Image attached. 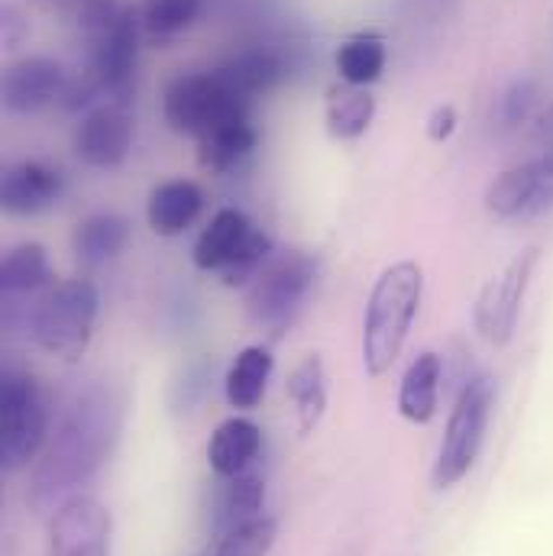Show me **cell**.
Wrapping results in <instances>:
<instances>
[{
    "label": "cell",
    "instance_id": "1",
    "mask_svg": "<svg viewBox=\"0 0 553 556\" xmlns=\"http://www.w3.org/2000/svg\"><path fill=\"white\" fill-rule=\"evenodd\" d=\"M124 427V402L111 386L81 389L55 420L46 450L29 479V505L36 511H55L101 472L111 459Z\"/></svg>",
    "mask_w": 553,
    "mask_h": 556
},
{
    "label": "cell",
    "instance_id": "2",
    "mask_svg": "<svg viewBox=\"0 0 553 556\" xmlns=\"http://www.w3.org/2000/svg\"><path fill=\"white\" fill-rule=\"evenodd\" d=\"M424 298V273L405 260L376 278L363 317V366L373 379L386 376L402 356Z\"/></svg>",
    "mask_w": 553,
    "mask_h": 556
},
{
    "label": "cell",
    "instance_id": "3",
    "mask_svg": "<svg viewBox=\"0 0 553 556\" xmlns=\"http://www.w3.org/2000/svg\"><path fill=\"white\" fill-rule=\"evenodd\" d=\"M98 311H101L98 285L88 278H68L46 291V298L33 314L29 330L49 356L78 363L91 343Z\"/></svg>",
    "mask_w": 553,
    "mask_h": 556
},
{
    "label": "cell",
    "instance_id": "4",
    "mask_svg": "<svg viewBox=\"0 0 553 556\" xmlns=\"http://www.w3.org/2000/svg\"><path fill=\"white\" fill-rule=\"evenodd\" d=\"M253 101L237 94L217 72L181 75L162 94V117L175 134L185 137H208L217 127L250 121Z\"/></svg>",
    "mask_w": 553,
    "mask_h": 556
},
{
    "label": "cell",
    "instance_id": "5",
    "mask_svg": "<svg viewBox=\"0 0 553 556\" xmlns=\"http://www.w3.org/2000/svg\"><path fill=\"white\" fill-rule=\"evenodd\" d=\"M49 440L46 399L33 376L7 369L0 382V463L7 472L29 466Z\"/></svg>",
    "mask_w": 553,
    "mask_h": 556
},
{
    "label": "cell",
    "instance_id": "6",
    "mask_svg": "<svg viewBox=\"0 0 553 556\" xmlns=\"http://www.w3.org/2000/svg\"><path fill=\"white\" fill-rule=\"evenodd\" d=\"M492 412V382L486 376H476L463 386L447 430H443V443L433 463V485L437 489H453L460 479L469 476V469L479 459L482 440H486V424Z\"/></svg>",
    "mask_w": 553,
    "mask_h": 556
},
{
    "label": "cell",
    "instance_id": "7",
    "mask_svg": "<svg viewBox=\"0 0 553 556\" xmlns=\"http://www.w3.org/2000/svg\"><path fill=\"white\" fill-rule=\"evenodd\" d=\"M538 260H541L538 247L518 253L499 276L489 278L486 288L479 291L473 320H476V330H479V337L486 343L505 346L515 337V327H518V317H521V304H525L531 276L538 269Z\"/></svg>",
    "mask_w": 553,
    "mask_h": 556
},
{
    "label": "cell",
    "instance_id": "8",
    "mask_svg": "<svg viewBox=\"0 0 553 556\" xmlns=\"http://www.w3.org/2000/svg\"><path fill=\"white\" fill-rule=\"evenodd\" d=\"M317 278V263L307 253H281L250 285V317L260 327H281L307 298Z\"/></svg>",
    "mask_w": 553,
    "mask_h": 556
},
{
    "label": "cell",
    "instance_id": "9",
    "mask_svg": "<svg viewBox=\"0 0 553 556\" xmlns=\"http://www.w3.org/2000/svg\"><path fill=\"white\" fill-rule=\"evenodd\" d=\"M553 204V139L548 149H541L535 159L518 162L505 168L502 175L492 178L486 188V211L512 220V217H528L541 214Z\"/></svg>",
    "mask_w": 553,
    "mask_h": 556
},
{
    "label": "cell",
    "instance_id": "10",
    "mask_svg": "<svg viewBox=\"0 0 553 556\" xmlns=\"http://www.w3.org/2000/svg\"><path fill=\"white\" fill-rule=\"evenodd\" d=\"M88 42V72L98 78L101 91L114 104H130L134 91V75H137V52H139V26L137 10L127 7V13Z\"/></svg>",
    "mask_w": 553,
    "mask_h": 556
},
{
    "label": "cell",
    "instance_id": "11",
    "mask_svg": "<svg viewBox=\"0 0 553 556\" xmlns=\"http://www.w3.org/2000/svg\"><path fill=\"white\" fill-rule=\"evenodd\" d=\"M49 556H111V515L101 502L75 495L49 518Z\"/></svg>",
    "mask_w": 553,
    "mask_h": 556
},
{
    "label": "cell",
    "instance_id": "12",
    "mask_svg": "<svg viewBox=\"0 0 553 556\" xmlns=\"http://www.w3.org/2000/svg\"><path fill=\"white\" fill-rule=\"evenodd\" d=\"M52 281L49 256L39 243H20L7 253L0 266V294H3V324L16 327L20 320L33 324L39 301Z\"/></svg>",
    "mask_w": 553,
    "mask_h": 556
},
{
    "label": "cell",
    "instance_id": "13",
    "mask_svg": "<svg viewBox=\"0 0 553 556\" xmlns=\"http://www.w3.org/2000/svg\"><path fill=\"white\" fill-rule=\"evenodd\" d=\"M134 149V117L127 104H108L91 111L75 130V155L91 168H117Z\"/></svg>",
    "mask_w": 553,
    "mask_h": 556
},
{
    "label": "cell",
    "instance_id": "14",
    "mask_svg": "<svg viewBox=\"0 0 553 556\" xmlns=\"http://www.w3.org/2000/svg\"><path fill=\"white\" fill-rule=\"evenodd\" d=\"M65 72L55 59L29 55L3 72V108L10 114H39L65 94Z\"/></svg>",
    "mask_w": 553,
    "mask_h": 556
},
{
    "label": "cell",
    "instance_id": "15",
    "mask_svg": "<svg viewBox=\"0 0 553 556\" xmlns=\"http://www.w3.org/2000/svg\"><path fill=\"white\" fill-rule=\"evenodd\" d=\"M62 188H65V178L59 168L36 162V159H26V162H16L3 172L0 204L13 217H36L62 198Z\"/></svg>",
    "mask_w": 553,
    "mask_h": 556
},
{
    "label": "cell",
    "instance_id": "16",
    "mask_svg": "<svg viewBox=\"0 0 553 556\" xmlns=\"http://www.w3.org/2000/svg\"><path fill=\"white\" fill-rule=\"evenodd\" d=\"M201 207H204V191L194 181L168 178L149 191L146 220L155 237L172 240V237H181L201 217Z\"/></svg>",
    "mask_w": 553,
    "mask_h": 556
},
{
    "label": "cell",
    "instance_id": "17",
    "mask_svg": "<svg viewBox=\"0 0 553 556\" xmlns=\"http://www.w3.org/2000/svg\"><path fill=\"white\" fill-rule=\"evenodd\" d=\"M253 230H256V224L243 211H237V207L217 211L211 217V224L204 227V233L198 237V243H194V266L201 273H217L221 276L237 260V253L247 247Z\"/></svg>",
    "mask_w": 553,
    "mask_h": 556
},
{
    "label": "cell",
    "instance_id": "18",
    "mask_svg": "<svg viewBox=\"0 0 553 556\" xmlns=\"http://www.w3.org/2000/svg\"><path fill=\"white\" fill-rule=\"evenodd\" d=\"M263 446V430L250 417H227L208 440V463L221 479L243 476Z\"/></svg>",
    "mask_w": 553,
    "mask_h": 556
},
{
    "label": "cell",
    "instance_id": "19",
    "mask_svg": "<svg viewBox=\"0 0 553 556\" xmlns=\"http://www.w3.org/2000/svg\"><path fill=\"white\" fill-rule=\"evenodd\" d=\"M130 220L124 214H91L85 217L75 233H72V247H75V256L88 266H104L111 260H117L127 247H130Z\"/></svg>",
    "mask_w": 553,
    "mask_h": 556
},
{
    "label": "cell",
    "instance_id": "20",
    "mask_svg": "<svg viewBox=\"0 0 553 556\" xmlns=\"http://www.w3.org/2000/svg\"><path fill=\"white\" fill-rule=\"evenodd\" d=\"M376 121V98L369 88L356 85H334L324 101V124L334 139H360Z\"/></svg>",
    "mask_w": 553,
    "mask_h": 556
},
{
    "label": "cell",
    "instance_id": "21",
    "mask_svg": "<svg viewBox=\"0 0 553 556\" xmlns=\"http://www.w3.org/2000/svg\"><path fill=\"white\" fill-rule=\"evenodd\" d=\"M273 353L266 346H247L237 353L230 372H227V402L230 408L237 412H253L263 399H266V389H269V376H273Z\"/></svg>",
    "mask_w": 553,
    "mask_h": 556
},
{
    "label": "cell",
    "instance_id": "22",
    "mask_svg": "<svg viewBox=\"0 0 553 556\" xmlns=\"http://www.w3.org/2000/svg\"><path fill=\"white\" fill-rule=\"evenodd\" d=\"M440 376L443 363L437 353H420L409 366L402 389H399V415L412 424H430L437 415V395H440Z\"/></svg>",
    "mask_w": 553,
    "mask_h": 556
},
{
    "label": "cell",
    "instance_id": "23",
    "mask_svg": "<svg viewBox=\"0 0 553 556\" xmlns=\"http://www.w3.org/2000/svg\"><path fill=\"white\" fill-rule=\"evenodd\" d=\"M263 505H266V482L260 476H234V479H224V485L217 489V498H214V531L217 534H227L253 518L263 515Z\"/></svg>",
    "mask_w": 553,
    "mask_h": 556
},
{
    "label": "cell",
    "instance_id": "24",
    "mask_svg": "<svg viewBox=\"0 0 553 556\" xmlns=\"http://www.w3.org/2000/svg\"><path fill=\"white\" fill-rule=\"evenodd\" d=\"M386 59H389V52H386V39L379 33H356L337 46L334 65H337L340 81L369 88L382 78Z\"/></svg>",
    "mask_w": 553,
    "mask_h": 556
},
{
    "label": "cell",
    "instance_id": "25",
    "mask_svg": "<svg viewBox=\"0 0 553 556\" xmlns=\"http://www.w3.org/2000/svg\"><path fill=\"white\" fill-rule=\"evenodd\" d=\"M285 392L294 405V415H298V430L301 433H311L321 417L327 412V376H324V363L321 356H304L288 382H285Z\"/></svg>",
    "mask_w": 553,
    "mask_h": 556
},
{
    "label": "cell",
    "instance_id": "26",
    "mask_svg": "<svg viewBox=\"0 0 553 556\" xmlns=\"http://www.w3.org/2000/svg\"><path fill=\"white\" fill-rule=\"evenodd\" d=\"M256 142H260V130L253 127V117L237 121V124L217 127L208 137L198 139V162L208 172H230L243 159L253 155Z\"/></svg>",
    "mask_w": 553,
    "mask_h": 556
},
{
    "label": "cell",
    "instance_id": "27",
    "mask_svg": "<svg viewBox=\"0 0 553 556\" xmlns=\"http://www.w3.org/2000/svg\"><path fill=\"white\" fill-rule=\"evenodd\" d=\"M217 75H221L237 94H243L247 101H253V98L273 91L278 81L285 78V62L278 59L276 52L253 49V52H243V55L230 59L227 65H221Z\"/></svg>",
    "mask_w": 553,
    "mask_h": 556
},
{
    "label": "cell",
    "instance_id": "28",
    "mask_svg": "<svg viewBox=\"0 0 553 556\" xmlns=\"http://www.w3.org/2000/svg\"><path fill=\"white\" fill-rule=\"evenodd\" d=\"M278 525L276 518L260 515L227 534H221L217 547L211 556H269V551L276 547Z\"/></svg>",
    "mask_w": 553,
    "mask_h": 556
},
{
    "label": "cell",
    "instance_id": "29",
    "mask_svg": "<svg viewBox=\"0 0 553 556\" xmlns=\"http://www.w3.org/2000/svg\"><path fill=\"white\" fill-rule=\"evenodd\" d=\"M535 104H538V85H535V78H528V75L512 78L499 91V98L492 101V127L502 130V134L521 127L535 114Z\"/></svg>",
    "mask_w": 553,
    "mask_h": 556
},
{
    "label": "cell",
    "instance_id": "30",
    "mask_svg": "<svg viewBox=\"0 0 553 556\" xmlns=\"http://www.w3.org/2000/svg\"><path fill=\"white\" fill-rule=\"evenodd\" d=\"M201 13V0H146L142 3V26L155 39H172L185 33Z\"/></svg>",
    "mask_w": 553,
    "mask_h": 556
},
{
    "label": "cell",
    "instance_id": "31",
    "mask_svg": "<svg viewBox=\"0 0 553 556\" xmlns=\"http://www.w3.org/2000/svg\"><path fill=\"white\" fill-rule=\"evenodd\" d=\"M273 260V240H269V233L266 230H253L250 233V240H247V247L237 253V260L221 273V281L227 285V288H240V285H250V281H256V276L266 269V263Z\"/></svg>",
    "mask_w": 553,
    "mask_h": 556
},
{
    "label": "cell",
    "instance_id": "32",
    "mask_svg": "<svg viewBox=\"0 0 553 556\" xmlns=\"http://www.w3.org/2000/svg\"><path fill=\"white\" fill-rule=\"evenodd\" d=\"M29 33V23L23 16V10L16 3H3L0 10V39H3V49H13L26 39Z\"/></svg>",
    "mask_w": 553,
    "mask_h": 556
},
{
    "label": "cell",
    "instance_id": "33",
    "mask_svg": "<svg viewBox=\"0 0 553 556\" xmlns=\"http://www.w3.org/2000/svg\"><path fill=\"white\" fill-rule=\"evenodd\" d=\"M456 124H460L456 108H453V104H437V108L427 114L424 130H427V139H430V142H447V139L456 134Z\"/></svg>",
    "mask_w": 553,
    "mask_h": 556
},
{
    "label": "cell",
    "instance_id": "34",
    "mask_svg": "<svg viewBox=\"0 0 553 556\" xmlns=\"http://www.w3.org/2000/svg\"><path fill=\"white\" fill-rule=\"evenodd\" d=\"M535 134L544 139H553V104L538 117V124H535Z\"/></svg>",
    "mask_w": 553,
    "mask_h": 556
}]
</instances>
